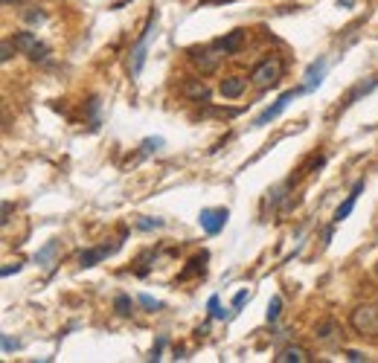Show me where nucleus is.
I'll list each match as a JSON object with an SVG mask.
<instances>
[{"label": "nucleus", "mask_w": 378, "mask_h": 363, "mask_svg": "<svg viewBox=\"0 0 378 363\" xmlns=\"http://www.w3.org/2000/svg\"><path fill=\"white\" fill-rule=\"evenodd\" d=\"M163 145V140L160 137H154V140H143V145H140V149H143V154H152V152H157Z\"/></svg>", "instance_id": "obj_22"}, {"label": "nucleus", "mask_w": 378, "mask_h": 363, "mask_svg": "<svg viewBox=\"0 0 378 363\" xmlns=\"http://www.w3.org/2000/svg\"><path fill=\"white\" fill-rule=\"evenodd\" d=\"M245 87H248V82H245L242 76H227V79H221V85H219V90H221L224 99H239V96L245 93Z\"/></svg>", "instance_id": "obj_11"}, {"label": "nucleus", "mask_w": 378, "mask_h": 363, "mask_svg": "<svg viewBox=\"0 0 378 363\" xmlns=\"http://www.w3.org/2000/svg\"><path fill=\"white\" fill-rule=\"evenodd\" d=\"M282 79V61L279 59H265V61H259L253 70H250V82L256 87H271Z\"/></svg>", "instance_id": "obj_2"}, {"label": "nucleus", "mask_w": 378, "mask_h": 363, "mask_svg": "<svg viewBox=\"0 0 378 363\" xmlns=\"http://www.w3.org/2000/svg\"><path fill=\"white\" fill-rule=\"evenodd\" d=\"M56 253H59V241H47V245L35 253V264H41V268H53Z\"/></svg>", "instance_id": "obj_14"}, {"label": "nucleus", "mask_w": 378, "mask_h": 363, "mask_svg": "<svg viewBox=\"0 0 378 363\" xmlns=\"http://www.w3.org/2000/svg\"><path fill=\"white\" fill-rule=\"evenodd\" d=\"M140 302H143V305H146V308H152V311H157V308H163V305H160V302H157V300H152V297H149V294H143V297H140Z\"/></svg>", "instance_id": "obj_26"}, {"label": "nucleus", "mask_w": 378, "mask_h": 363, "mask_svg": "<svg viewBox=\"0 0 378 363\" xmlns=\"http://www.w3.org/2000/svg\"><path fill=\"white\" fill-rule=\"evenodd\" d=\"M375 85H378V76H372L370 82H364V85H358L355 90H352V93L346 96V105H352V102H355V99H358V96H364V93H370V90H372Z\"/></svg>", "instance_id": "obj_18"}, {"label": "nucleus", "mask_w": 378, "mask_h": 363, "mask_svg": "<svg viewBox=\"0 0 378 363\" xmlns=\"http://www.w3.org/2000/svg\"><path fill=\"white\" fill-rule=\"evenodd\" d=\"M279 311H282V297H274V300L268 302V323H274V320L279 317Z\"/></svg>", "instance_id": "obj_20"}, {"label": "nucleus", "mask_w": 378, "mask_h": 363, "mask_svg": "<svg viewBox=\"0 0 378 363\" xmlns=\"http://www.w3.org/2000/svg\"><path fill=\"white\" fill-rule=\"evenodd\" d=\"M154 18H157V15H152V18H149V27H146L143 38H140V44L134 47V53H131V67H128V70H131V76H134V79L140 76V70H143L146 50H149V41H152V32H154V30H152V27H154Z\"/></svg>", "instance_id": "obj_5"}, {"label": "nucleus", "mask_w": 378, "mask_h": 363, "mask_svg": "<svg viewBox=\"0 0 378 363\" xmlns=\"http://www.w3.org/2000/svg\"><path fill=\"white\" fill-rule=\"evenodd\" d=\"M349 326L355 328L358 334H367V337H378V302H367V305H358L352 311L349 317Z\"/></svg>", "instance_id": "obj_1"}, {"label": "nucleus", "mask_w": 378, "mask_h": 363, "mask_svg": "<svg viewBox=\"0 0 378 363\" xmlns=\"http://www.w3.org/2000/svg\"><path fill=\"white\" fill-rule=\"evenodd\" d=\"M23 18H27L30 23H44V18H47V15H44L41 9H30V12H27V15H23Z\"/></svg>", "instance_id": "obj_24"}, {"label": "nucleus", "mask_w": 378, "mask_h": 363, "mask_svg": "<svg viewBox=\"0 0 378 363\" xmlns=\"http://www.w3.org/2000/svg\"><path fill=\"white\" fill-rule=\"evenodd\" d=\"M375 279H378V264H375Z\"/></svg>", "instance_id": "obj_33"}, {"label": "nucleus", "mask_w": 378, "mask_h": 363, "mask_svg": "<svg viewBox=\"0 0 378 363\" xmlns=\"http://www.w3.org/2000/svg\"><path fill=\"white\" fill-rule=\"evenodd\" d=\"M114 311H116V314H123V317H131V314H134V302H131V297L120 294V297L114 300Z\"/></svg>", "instance_id": "obj_17"}, {"label": "nucleus", "mask_w": 378, "mask_h": 363, "mask_svg": "<svg viewBox=\"0 0 378 363\" xmlns=\"http://www.w3.org/2000/svg\"><path fill=\"white\" fill-rule=\"evenodd\" d=\"M9 212H12V204H4V224L9 221Z\"/></svg>", "instance_id": "obj_31"}, {"label": "nucleus", "mask_w": 378, "mask_h": 363, "mask_svg": "<svg viewBox=\"0 0 378 363\" xmlns=\"http://www.w3.org/2000/svg\"><path fill=\"white\" fill-rule=\"evenodd\" d=\"M303 90H305V87H297V90H286V93H282V96H279V99H276V102H274L271 108H265L262 113H259V116H256V123H253V125H256V128H262V125H268V123H271V119H276V116H279L282 111H286V108H288V102H291V99H297V96H300Z\"/></svg>", "instance_id": "obj_4"}, {"label": "nucleus", "mask_w": 378, "mask_h": 363, "mask_svg": "<svg viewBox=\"0 0 378 363\" xmlns=\"http://www.w3.org/2000/svg\"><path fill=\"white\" fill-rule=\"evenodd\" d=\"M274 360L276 363H309L312 355H309V349H303V346H286V349L276 352Z\"/></svg>", "instance_id": "obj_10"}, {"label": "nucleus", "mask_w": 378, "mask_h": 363, "mask_svg": "<svg viewBox=\"0 0 378 363\" xmlns=\"http://www.w3.org/2000/svg\"><path fill=\"white\" fill-rule=\"evenodd\" d=\"M323 76H326V59H317L309 70H305V82H303V87H305V90H315V87L323 82Z\"/></svg>", "instance_id": "obj_13"}, {"label": "nucleus", "mask_w": 378, "mask_h": 363, "mask_svg": "<svg viewBox=\"0 0 378 363\" xmlns=\"http://www.w3.org/2000/svg\"><path fill=\"white\" fill-rule=\"evenodd\" d=\"M160 224H163L160 218H154V221H152V218H143V221H137L140 230H152V227H160Z\"/></svg>", "instance_id": "obj_25"}, {"label": "nucleus", "mask_w": 378, "mask_h": 363, "mask_svg": "<svg viewBox=\"0 0 378 363\" xmlns=\"http://www.w3.org/2000/svg\"><path fill=\"white\" fill-rule=\"evenodd\" d=\"M12 53H18V47H15V41H12V38H6V41H4V56H0V59H4V64L12 59Z\"/></svg>", "instance_id": "obj_23"}, {"label": "nucleus", "mask_w": 378, "mask_h": 363, "mask_svg": "<svg viewBox=\"0 0 378 363\" xmlns=\"http://www.w3.org/2000/svg\"><path fill=\"white\" fill-rule=\"evenodd\" d=\"M18 349V340H9V337H4V352H12Z\"/></svg>", "instance_id": "obj_28"}, {"label": "nucleus", "mask_w": 378, "mask_h": 363, "mask_svg": "<svg viewBox=\"0 0 378 363\" xmlns=\"http://www.w3.org/2000/svg\"><path fill=\"white\" fill-rule=\"evenodd\" d=\"M207 308H209L212 317H219V320H224V317H227V311H221V305H219V297H209Z\"/></svg>", "instance_id": "obj_21"}, {"label": "nucleus", "mask_w": 378, "mask_h": 363, "mask_svg": "<svg viewBox=\"0 0 378 363\" xmlns=\"http://www.w3.org/2000/svg\"><path fill=\"white\" fill-rule=\"evenodd\" d=\"M227 218H230V212H227V209H201V215H198V221H201L204 233H209V235H216V233H221V230H224V224H227Z\"/></svg>", "instance_id": "obj_6"}, {"label": "nucleus", "mask_w": 378, "mask_h": 363, "mask_svg": "<svg viewBox=\"0 0 378 363\" xmlns=\"http://www.w3.org/2000/svg\"><path fill=\"white\" fill-rule=\"evenodd\" d=\"M224 59V53L219 50V47H212V50H204V53H195L193 56V61H195V67L201 70V73H212L219 67V61Z\"/></svg>", "instance_id": "obj_8"}, {"label": "nucleus", "mask_w": 378, "mask_h": 363, "mask_svg": "<svg viewBox=\"0 0 378 363\" xmlns=\"http://www.w3.org/2000/svg\"><path fill=\"white\" fill-rule=\"evenodd\" d=\"M361 189H364V180H358L355 186H352V192H349V198L335 209V224H341L343 218H349V212L355 209V201H358V195H361Z\"/></svg>", "instance_id": "obj_12"}, {"label": "nucleus", "mask_w": 378, "mask_h": 363, "mask_svg": "<svg viewBox=\"0 0 378 363\" xmlns=\"http://www.w3.org/2000/svg\"><path fill=\"white\" fill-rule=\"evenodd\" d=\"M4 4H6V6H12V4H20V0H4Z\"/></svg>", "instance_id": "obj_32"}, {"label": "nucleus", "mask_w": 378, "mask_h": 363, "mask_svg": "<svg viewBox=\"0 0 378 363\" xmlns=\"http://www.w3.org/2000/svg\"><path fill=\"white\" fill-rule=\"evenodd\" d=\"M212 47H219L224 56H236V53H239L242 47H245V30H233L230 35L216 38V41H212Z\"/></svg>", "instance_id": "obj_7"}, {"label": "nucleus", "mask_w": 378, "mask_h": 363, "mask_svg": "<svg viewBox=\"0 0 378 363\" xmlns=\"http://www.w3.org/2000/svg\"><path fill=\"white\" fill-rule=\"evenodd\" d=\"M15 47H18V53L20 56H30L32 61H41V59H47V47L32 35V32H15Z\"/></svg>", "instance_id": "obj_3"}, {"label": "nucleus", "mask_w": 378, "mask_h": 363, "mask_svg": "<svg viewBox=\"0 0 378 363\" xmlns=\"http://www.w3.org/2000/svg\"><path fill=\"white\" fill-rule=\"evenodd\" d=\"M338 331H341V328H338L335 320H326V323H320V326L315 328V337H317L320 343H332L335 337H338Z\"/></svg>", "instance_id": "obj_15"}, {"label": "nucleus", "mask_w": 378, "mask_h": 363, "mask_svg": "<svg viewBox=\"0 0 378 363\" xmlns=\"http://www.w3.org/2000/svg\"><path fill=\"white\" fill-rule=\"evenodd\" d=\"M123 241H116V245H111V247H93V250H82V256H79V264L82 268H93V264H99L105 256H111L116 247H120Z\"/></svg>", "instance_id": "obj_9"}, {"label": "nucleus", "mask_w": 378, "mask_h": 363, "mask_svg": "<svg viewBox=\"0 0 378 363\" xmlns=\"http://www.w3.org/2000/svg\"><path fill=\"white\" fill-rule=\"evenodd\" d=\"M183 90H186V96H193V99H204V102L209 99V90H207L204 82H189Z\"/></svg>", "instance_id": "obj_16"}, {"label": "nucleus", "mask_w": 378, "mask_h": 363, "mask_svg": "<svg viewBox=\"0 0 378 363\" xmlns=\"http://www.w3.org/2000/svg\"><path fill=\"white\" fill-rule=\"evenodd\" d=\"M204 262H207V253H201V256H195V259H193V262H189V268H186V271H183V273H181V279H186V276H189V273H195V271H198V268H204Z\"/></svg>", "instance_id": "obj_19"}, {"label": "nucleus", "mask_w": 378, "mask_h": 363, "mask_svg": "<svg viewBox=\"0 0 378 363\" xmlns=\"http://www.w3.org/2000/svg\"><path fill=\"white\" fill-rule=\"evenodd\" d=\"M346 357H349V360H364V355H361V352H346Z\"/></svg>", "instance_id": "obj_30"}, {"label": "nucleus", "mask_w": 378, "mask_h": 363, "mask_svg": "<svg viewBox=\"0 0 378 363\" xmlns=\"http://www.w3.org/2000/svg\"><path fill=\"white\" fill-rule=\"evenodd\" d=\"M245 302H248V290H239V294H236V300H233V308L239 311V308H242Z\"/></svg>", "instance_id": "obj_27"}, {"label": "nucleus", "mask_w": 378, "mask_h": 363, "mask_svg": "<svg viewBox=\"0 0 378 363\" xmlns=\"http://www.w3.org/2000/svg\"><path fill=\"white\" fill-rule=\"evenodd\" d=\"M18 271H20V264H9V268H4L0 273H4V276H9V273H18Z\"/></svg>", "instance_id": "obj_29"}]
</instances>
